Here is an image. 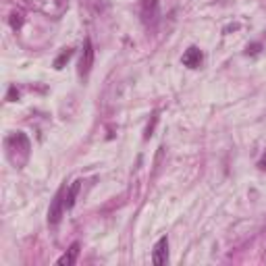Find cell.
Here are the masks:
<instances>
[{
    "label": "cell",
    "mask_w": 266,
    "mask_h": 266,
    "mask_svg": "<svg viewBox=\"0 0 266 266\" xmlns=\"http://www.w3.org/2000/svg\"><path fill=\"white\" fill-rule=\"evenodd\" d=\"M29 7H36L46 15H60L66 7V0H25Z\"/></svg>",
    "instance_id": "obj_1"
},
{
    "label": "cell",
    "mask_w": 266,
    "mask_h": 266,
    "mask_svg": "<svg viewBox=\"0 0 266 266\" xmlns=\"http://www.w3.org/2000/svg\"><path fill=\"white\" fill-rule=\"evenodd\" d=\"M64 210H66V206H64V187H62V189H58V193L54 195L52 204H50V210H48V223H50V225H56V223L60 220V216H62Z\"/></svg>",
    "instance_id": "obj_2"
},
{
    "label": "cell",
    "mask_w": 266,
    "mask_h": 266,
    "mask_svg": "<svg viewBox=\"0 0 266 266\" xmlns=\"http://www.w3.org/2000/svg\"><path fill=\"white\" fill-rule=\"evenodd\" d=\"M166 260H169V239H166V237H160L158 243L154 246L152 262H154L156 266H162V264H166Z\"/></svg>",
    "instance_id": "obj_3"
},
{
    "label": "cell",
    "mask_w": 266,
    "mask_h": 266,
    "mask_svg": "<svg viewBox=\"0 0 266 266\" xmlns=\"http://www.w3.org/2000/svg\"><path fill=\"white\" fill-rule=\"evenodd\" d=\"M92 64H94V48H92V42L85 40L83 54H81V60H79V75L81 77H85L92 71Z\"/></svg>",
    "instance_id": "obj_4"
},
{
    "label": "cell",
    "mask_w": 266,
    "mask_h": 266,
    "mask_svg": "<svg viewBox=\"0 0 266 266\" xmlns=\"http://www.w3.org/2000/svg\"><path fill=\"white\" fill-rule=\"evenodd\" d=\"M199 62H202V52H199V48L191 46V48L183 54V64L189 66V69H197Z\"/></svg>",
    "instance_id": "obj_5"
},
{
    "label": "cell",
    "mask_w": 266,
    "mask_h": 266,
    "mask_svg": "<svg viewBox=\"0 0 266 266\" xmlns=\"http://www.w3.org/2000/svg\"><path fill=\"white\" fill-rule=\"evenodd\" d=\"M156 15H158V3H156V0H144V5H142V17H144V21L146 23H154Z\"/></svg>",
    "instance_id": "obj_6"
},
{
    "label": "cell",
    "mask_w": 266,
    "mask_h": 266,
    "mask_svg": "<svg viewBox=\"0 0 266 266\" xmlns=\"http://www.w3.org/2000/svg\"><path fill=\"white\" fill-rule=\"evenodd\" d=\"M79 189H81V181H75L69 189H66V195H64V206H66V210L75 206V199H77Z\"/></svg>",
    "instance_id": "obj_7"
},
{
    "label": "cell",
    "mask_w": 266,
    "mask_h": 266,
    "mask_svg": "<svg viewBox=\"0 0 266 266\" xmlns=\"http://www.w3.org/2000/svg\"><path fill=\"white\" fill-rule=\"evenodd\" d=\"M77 256H79V243H73L69 252H66L62 258H58V264L60 266H71V264L77 262Z\"/></svg>",
    "instance_id": "obj_8"
},
{
    "label": "cell",
    "mask_w": 266,
    "mask_h": 266,
    "mask_svg": "<svg viewBox=\"0 0 266 266\" xmlns=\"http://www.w3.org/2000/svg\"><path fill=\"white\" fill-rule=\"evenodd\" d=\"M71 56H73V50H62L60 56L54 60V69H62V64H64L66 60H69Z\"/></svg>",
    "instance_id": "obj_9"
},
{
    "label": "cell",
    "mask_w": 266,
    "mask_h": 266,
    "mask_svg": "<svg viewBox=\"0 0 266 266\" xmlns=\"http://www.w3.org/2000/svg\"><path fill=\"white\" fill-rule=\"evenodd\" d=\"M21 23H23V19H21V15H19V13H15V15H13V19H11V25H13L15 29H17V27H19Z\"/></svg>",
    "instance_id": "obj_10"
},
{
    "label": "cell",
    "mask_w": 266,
    "mask_h": 266,
    "mask_svg": "<svg viewBox=\"0 0 266 266\" xmlns=\"http://www.w3.org/2000/svg\"><path fill=\"white\" fill-rule=\"evenodd\" d=\"M258 48H260V44H254V46H248V54L252 52V54H256L258 52Z\"/></svg>",
    "instance_id": "obj_11"
}]
</instances>
